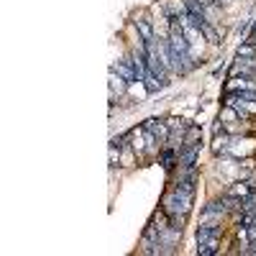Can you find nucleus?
<instances>
[{
  "label": "nucleus",
  "instance_id": "nucleus-1",
  "mask_svg": "<svg viewBox=\"0 0 256 256\" xmlns=\"http://www.w3.org/2000/svg\"><path fill=\"white\" fill-rule=\"evenodd\" d=\"M144 128H146V131H152L159 144H166V138H169V123H162V120L152 118V120L144 123Z\"/></svg>",
  "mask_w": 256,
  "mask_h": 256
},
{
  "label": "nucleus",
  "instance_id": "nucleus-2",
  "mask_svg": "<svg viewBox=\"0 0 256 256\" xmlns=\"http://www.w3.org/2000/svg\"><path fill=\"white\" fill-rule=\"evenodd\" d=\"M180 164V154H177V148L172 146H166L164 152H162V166L166 169V172H172V169Z\"/></svg>",
  "mask_w": 256,
  "mask_h": 256
},
{
  "label": "nucleus",
  "instance_id": "nucleus-3",
  "mask_svg": "<svg viewBox=\"0 0 256 256\" xmlns=\"http://www.w3.org/2000/svg\"><path fill=\"white\" fill-rule=\"evenodd\" d=\"M113 70H116L126 82H136V80H138V74H136V70H134V64H131V62H120L118 67H113Z\"/></svg>",
  "mask_w": 256,
  "mask_h": 256
},
{
  "label": "nucleus",
  "instance_id": "nucleus-4",
  "mask_svg": "<svg viewBox=\"0 0 256 256\" xmlns=\"http://www.w3.org/2000/svg\"><path fill=\"white\" fill-rule=\"evenodd\" d=\"M220 248V238L218 241H208V244H198V254L200 256H212V254H218Z\"/></svg>",
  "mask_w": 256,
  "mask_h": 256
},
{
  "label": "nucleus",
  "instance_id": "nucleus-5",
  "mask_svg": "<svg viewBox=\"0 0 256 256\" xmlns=\"http://www.w3.org/2000/svg\"><path fill=\"white\" fill-rule=\"evenodd\" d=\"M248 192H254L248 182H236V184H233V187L228 190V195H233V198H246Z\"/></svg>",
  "mask_w": 256,
  "mask_h": 256
},
{
  "label": "nucleus",
  "instance_id": "nucleus-6",
  "mask_svg": "<svg viewBox=\"0 0 256 256\" xmlns=\"http://www.w3.org/2000/svg\"><path fill=\"white\" fill-rule=\"evenodd\" d=\"M136 28H138V34H141L144 41H152L154 38V31H152V26H148V20H136Z\"/></svg>",
  "mask_w": 256,
  "mask_h": 256
},
{
  "label": "nucleus",
  "instance_id": "nucleus-7",
  "mask_svg": "<svg viewBox=\"0 0 256 256\" xmlns=\"http://www.w3.org/2000/svg\"><path fill=\"white\" fill-rule=\"evenodd\" d=\"M110 90H113V92H116V90H118V92L126 90V80H123L116 70H110Z\"/></svg>",
  "mask_w": 256,
  "mask_h": 256
},
{
  "label": "nucleus",
  "instance_id": "nucleus-8",
  "mask_svg": "<svg viewBox=\"0 0 256 256\" xmlns=\"http://www.w3.org/2000/svg\"><path fill=\"white\" fill-rule=\"evenodd\" d=\"M238 56H246V59H256V44H244L238 49Z\"/></svg>",
  "mask_w": 256,
  "mask_h": 256
},
{
  "label": "nucleus",
  "instance_id": "nucleus-9",
  "mask_svg": "<svg viewBox=\"0 0 256 256\" xmlns=\"http://www.w3.org/2000/svg\"><path fill=\"white\" fill-rule=\"evenodd\" d=\"M118 159H120V148L110 146V166H118Z\"/></svg>",
  "mask_w": 256,
  "mask_h": 256
},
{
  "label": "nucleus",
  "instance_id": "nucleus-10",
  "mask_svg": "<svg viewBox=\"0 0 256 256\" xmlns=\"http://www.w3.org/2000/svg\"><path fill=\"white\" fill-rule=\"evenodd\" d=\"M251 41H254V44H256V24H254V36H251Z\"/></svg>",
  "mask_w": 256,
  "mask_h": 256
}]
</instances>
